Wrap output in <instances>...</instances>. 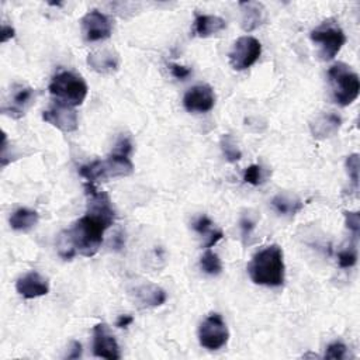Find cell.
<instances>
[{
    "label": "cell",
    "mask_w": 360,
    "mask_h": 360,
    "mask_svg": "<svg viewBox=\"0 0 360 360\" xmlns=\"http://www.w3.org/2000/svg\"><path fill=\"white\" fill-rule=\"evenodd\" d=\"M132 143L128 135H121L112 152L104 160H94L79 169V174L87 183L108 180L115 177H127L134 173V165L129 159Z\"/></svg>",
    "instance_id": "obj_1"
},
{
    "label": "cell",
    "mask_w": 360,
    "mask_h": 360,
    "mask_svg": "<svg viewBox=\"0 0 360 360\" xmlns=\"http://www.w3.org/2000/svg\"><path fill=\"white\" fill-rule=\"evenodd\" d=\"M248 273L255 284L266 287H280L284 283L283 249L273 243L256 252L248 264Z\"/></svg>",
    "instance_id": "obj_2"
},
{
    "label": "cell",
    "mask_w": 360,
    "mask_h": 360,
    "mask_svg": "<svg viewBox=\"0 0 360 360\" xmlns=\"http://www.w3.org/2000/svg\"><path fill=\"white\" fill-rule=\"evenodd\" d=\"M111 225V221L104 219L96 214L86 212V215L79 218L68 232L76 252L84 257H91L98 252L103 243L104 232Z\"/></svg>",
    "instance_id": "obj_3"
},
{
    "label": "cell",
    "mask_w": 360,
    "mask_h": 360,
    "mask_svg": "<svg viewBox=\"0 0 360 360\" xmlns=\"http://www.w3.org/2000/svg\"><path fill=\"white\" fill-rule=\"evenodd\" d=\"M328 82L332 98L339 105L346 107L359 97L360 79L349 65L343 62L333 63L328 69Z\"/></svg>",
    "instance_id": "obj_4"
},
{
    "label": "cell",
    "mask_w": 360,
    "mask_h": 360,
    "mask_svg": "<svg viewBox=\"0 0 360 360\" xmlns=\"http://www.w3.org/2000/svg\"><path fill=\"white\" fill-rule=\"evenodd\" d=\"M49 93L56 103L76 107L80 105L87 97V83L84 79L70 70H62L56 73L49 83Z\"/></svg>",
    "instance_id": "obj_5"
},
{
    "label": "cell",
    "mask_w": 360,
    "mask_h": 360,
    "mask_svg": "<svg viewBox=\"0 0 360 360\" xmlns=\"http://www.w3.org/2000/svg\"><path fill=\"white\" fill-rule=\"evenodd\" d=\"M309 38L314 44L319 46L318 55L322 60L333 59L346 42V35L343 30L332 18L325 20L318 27H315L311 31Z\"/></svg>",
    "instance_id": "obj_6"
},
{
    "label": "cell",
    "mask_w": 360,
    "mask_h": 360,
    "mask_svg": "<svg viewBox=\"0 0 360 360\" xmlns=\"http://www.w3.org/2000/svg\"><path fill=\"white\" fill-rule=\"evenodd\" d=\"M229 332L221 314H210L198 328V342L208 350H218L226 345Z\"/></svg>",
    "instance_id": "obj_7"
},
{
    "label": "cell",
    "mask_w": 360,
    "mask_h": 360,
    "mask_svg": "<svg viewBox=\"0 0 360 360\" xmlns=\"http://www.w3.org/2000/svg\"><path fill=\"white\" fill-rule=\"evenodd\" d=\"M260 55L262 44L259 42V39L252 35H243L233 42L228 58L231 66L235 70H246L256 63Z\"/></svg>",
    "instance_id": "obj_8"
},
{
    "label": "cell",
    "mask_w": 360,
    "mask_h": 360,
    "mask_svg": "<svg viewBox=\"0 0 360 360\" xmlns=\"http://www.w3.org/2000/svg\"><path fill=\"white\" fill-rule=\"evenodd\" d=\"M82 34L87 42L104 41L111 37L112 22L108 15L98 10H91L86 13L82 20Z\"/></svg>",
    "instance_id": "obj_9"
},
{
    "label": "cell",
    "mask_w": 360,
    "mask_h": 360,
    "mask_svg": "<svg viewBox=\"0 0 360 360\" xmlns=\"http://www.w3.org/2000/svg\"><path fill=\"white\" fill-rule=\"evenodd\" d=\"M93 354L108 360H118L121 357L118 343L108 325L104 322H100L93 328Z\"/></svg>",
    "instance_id": "obj_10"
},
{
    "label": "cell",
    "mask_w": 360,
    "mask_h": 360,
    "mask_svg": "<svg viewBox=\"0 0 360 360\" xmlns=\"http://www.w3.org/2000/svg\"><path fill=\"white\" fill-rule=\"evenodd\" d=\"M42 120L62 132H73L79 127L77 112L73 107L55 103L42 112Z\"/></svg>",
    "instance_id": "obj_11"
},
{
    "label": "cell",
    "mask_w": 360,
    "mask_h": 360,
    "mask_svg": "<svg viewBox=\"0 0 360 360\" xmlns=\"http://www.w3.org/2000/svg\"><path fill=\"white\" fill-rule=\"evenodd\" d=\"M215 94L210 84H195L183 97V105L190 112H208L214 108Z\"/></svg>",
    "instance_id": "obj_12"
},
{
    "label": "cell",
    "mask_w": 360,
    "mask_h": 360,
    "mask_svg": "<svg viewBox=\"0 0 360 360\" xmlns=\"http://www.w3.org/2000/svg\"><path fill=\"white\" fill-rule=\"evenodd\" d=\"M15 290L21 297L27 300H32L37 297L46 295L49 292V283L44 276L32 270L18 277L15 283Z\"/></svg>",
    "instance_id": "obj_13"
},
{
    "label": "cell",
    "mask_w": 360,
    "mask_h": 360,
    "mask_svg": "<svg viewBox=\"0 0 360 360\" xmlns=\"http://www.w3.org/2000/svg\"><path fill=\"white\" fill-rule=\"evenodd\" d=\"M87 65L100 75H112L120 68V55L112 48H98L87 55Z\"/></svg>",
    "instance_id": "obj_14"
},
{
    "label": "cell",
    "mask_w": 360,
    "mask_h": 360,
    "mask_svg": "<svg viewBox=\"0 0 360 360\" xmlns=\"http://www.w3.org/2000/svg\"><path fill=\"white\" fill-rule=\"evenodd\" d=\"M34 98V89L24 84H14L11 89L10 104L3 105V114H7L13 118H20L24 115L25 110L31 105Z\"/></svg>",
    "instance_id": "obj_15"
},
{
    "label": "cell",
    "mask_w": 360,
    "mask_h": 360,
    "mask_svg": "<svg viewBox=\"0 0 360 360\" xmlns=\"http://www.w3.org/2000/svg\"><path fill=\"white\" fill-rule=\"evenodd\" d=\"M131 295L139 308L159 307V305L165 304V301L167 298L166 291L152 283L135 285L131 290Z\"/></svg>",
    "instance_id": "obj_16"
},
{
    "label": "cell",
    "mask_w": 360,
    "mask_h": 360,
    "mask_svg": "<svg viewBox=\"0 0 360 360\" xmlns=\"http://www.w3.org/2000/svg\"><path fill=\"white\" fill-rule=\"evenodd\" d=\"M240 25L245 32H250L266 21V8L260 1H240Z\"/></svg>",
    "instance_id": "obj_17"
},
{
    "label": "cell",
    "mask_w": 360,
    "mask_h": 360,
    "mask_svg": "<svg viewBox=\"0 0 360 360\" xmlns=\"http://www.w3.org/2000/svg\"><path fill=\"white\" fill-rule=\"evenodd\" d=\"M342 125V118L335 112H322L309 122V129L314 138L326 139L333 136Z\"/></svg>",
    "instance_id": "obj_18"
},
{
    "label": "cell",
    "mask_w": 360,
    "mask_h": 360,
    "mask_svg": "<svg viewBox=\"0 0 360 360\" xmlns=\"http://www.w3.org/2000/svg\"><path fill=\"white\" fill-rule=\"evenodd\" d=\"M226 28V21L219 15L197 14L193 22V34L200 38H208Z\"/></svg>",
    "instance_id": "obj_19"
},
{
    "label": "cell",
    "mask_w": 360,
    "mask_h": 360,
    "mask_svg": "<svg viewBox=\"0 0 360 360\" xmlns=\"http://www.w3.org/2000/svg\"><path fill=\"white\" fill-rule=\"evenodd\" d=\"M193 229L205 238V242L202 243V248H205V249L212 248L224 238L222 229L215 228L212 221L207 215H200L193 222Z\"/></svg>",
    "instance_id": "obj_20"
},
{
    "label": "cell",
    "mask_w": 360,
    "mask_h": 360,
    "mask_svg": "<svg viewBox=\"0 0 360 360\" xmlns=\"http://www.w3.org/2000/svg\"><path fill=\"white\" fill-rule=\"evenodd\" d=\"M38 219H39V215H38L37 211L21 207L10 215L8 222H10V226L14 231L28 232L30 229H32L38 224Z\"/></svg>",
    "instance_id": "obj_21"
},
{
    "label": "cell",
    "mask_w": 360,
    "mask_h": 360,
    "mask_svg": "<svg viewBox=\"0 0 360 360\" xmlns=\"http://www.w3.org/2000/svg\"><path fill=\"white\" fill-rule=\"evenodd\" d=\"M271 205L280 215H295L302 210V201L298 197H291L287 194H277L271 200Z\"/></svg>",
    "instance_id": "obj_22"
},
{
    "label": "cell",
    "mask_w": 360,
    "mask_h": 360,
    "mask_svg": "<svg viewBox=\"0 0 360 360\" xmlns=\"http://www.w3.org/2000/svg\"><path fill=\"white\" fill-rule=\"evenodd\" d=\"M219 145L225 159L229 163H236L242 158V152L231 134H224L219 139Z\"/></svg>",
    "instance_id": "obj_23"
},
{
    "label": "cell",
    "mask_w": 360,
    "mask_h": 360,
    "mask_svg": "<svg viewBox=\"0 0 360 360\" xmlns=\"http://www.w3.org/2000/svg\"><path fill=\"white\" fill-rule=\"evenodd\" d=\"M200 267L210 276H218L222 271V262L217 253L207 249L200 259Z\"/></svg>",
    "instance_id": "obj_24"
},
{
    "label": "cell",
    "mask_w": 360,
    "mask_h": 360,
    "mask_svg": "<svg viewBox=\"0 0 360 360\" xmlns=\"http://www.w3.org/2000/svg\"><path fill=\"white\" fill-rule=\"evenodd\" d=\"M56 248H58V253L63 260H70L75 255H76V249L75 245L69 236L68 231H63L56 242Z\"/></svg>",
    "instance_id": "obj_25"
},
{
    "label": "cell",
    "mask_w": 360,
    "mask_h": 360,
    "mask_svg": "<svg viewBox=\"0 0 360 360\" xmlns=\"http://www.w3.org/2000/svg\"><path fill=\"white\" fill-rule=\"evenodd\" d=\"M357 262V250H356V246L354 243H352L350 246L342 249L339 253H338V263L342 269H349V267H353Z\"/></svg>",
    "instance_id": "obj_26"
},
{
    "label": "cell",
    "mask_w": 360,
    "mask_h": 360,
    "mask_svg": "<svg viewBox=\"0 0 360 360\" xmlns=\"http://www.w3.org/2000/svg\"><path fill=\"white\" fill-rule=\"evenodd\" d=\"M359 153H352L346 158V170L349 174V179L352 180L354 188H359Z\"/></svg>",
    "instance_id": "obj_27"
},
{
    "label": "cell",
    "mask_w": 360,
    "mask_h": 360,
    "mask_svg": "<svg viewBox=\"0 0 360 360\" xmlns=\"http://www.w3.org/2000/svg\"><path fill=\"white\" fill-rule=\"evenodd\" d=\"M243 181L252 186H259L263 181V169L260 165H250L243 172Z\"/></svg>",
    "instance_id": "obj_28"
},
{
    "label": "cell",
    "mask_w": 360,
    "mask_h": 360,
    "mask_svg": "<svg viewBox=\"0 0 360 360\" xmlns=\"http://www.w3.org/2000/svg\"><path fill=\"white\" fill-rule=\"evenodd\" d=\"M347 353V347L345 343L336 340L328 345L326 350H325V359H333V360H342L346 357Z\"/></svg>",
    "instance_id": "obj_29"
},
{
    "label": "cell",
    "mask_w": 360,
    "mask_h": 360,
    "mask_svg": "<svg viewBox=\"0 0 360 360\" xmlns=\"http://www.w3.org/2000/svg\"><path fill=\"white\" fill-rule=\"evenodd\" d=\"M256 226V222L249 217V215H242L239 221V228H240V235H242V242L246 245L253 233V229Z\"/></svg>",
    "instance_id": "obj_30"
},
{
    "label": "cell",
    "mask_w": 360,
    "mask_h": 360,
    "mask_svg": "<svg viewBox=\"0 0 360 360\" xmlns=\"http://www.w3.org/2000/svg\"><path fill=\"white\" fill-rule=\"evenodd\" d=\"M345 224L346 228L353 233L354 238H357L360 232V215L357 211H345Z\"/></svg>",
    "instance_id": "obj_31"
},
{
    "label": "cell",
    "mask_w": 360,
    "mask_h": 360,
    "mask_svg": "<svg viewBox=\"0 0 360 360\" xmlns=\"http://www.w3.org/2000/svg\"><path fill=\"white\" fill-rule=\"evenodd\" d=\"M169 70L179 80H184L191 75V69L188 66L179 65V63H169Z\"/></svg>",
    "instance_id": "obj_32"
},
{
    "label": "cell",
    "mask_w": 360,
    "mask_h": 360,
    "mask_svg": "<svg viewBox=\"0 0 360 360\" xmlns=\"http://www.w3.org/2000/svg\"><path fill=\"white\" fill-rule=\"evenodd\" d=\"M14 37V28L11 25H1V42H6Z\"/></svg>",
    "instance_id": "obj_33"
},
{
    "label": "cell",
    "mask_w": 360,
    "mask_h": 360,
    "mask_svg": "<svg viewBox=\"0 0 360 360\" xmlns=\"http://www.w3.org/2000/svg\"><path fill=\"white\" fill-rule=\"evenodd\" d=\"M82 356V345L79 342H73L72 343V349L70 353L66 356L68 359H77Z\"/></svg>",
    "instance_id": "obj_34"
},
{
    "label": "cell",
    "mask_w": 360,
    "mask_h": 360,
    "mask_svg": "<svg viewBox=\"0 0 360 360\" xmlns=\"http://www.w3.org/2000/svg\"><path fill=\"white\" fill-rule=\"evenodd\" d=\"M132 321H134V318L131 315H120L115 325L118 328H127V326H129L132 323Z\"/></svg>",
    "instance_id": "obj_35"
}]
</instances>
